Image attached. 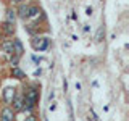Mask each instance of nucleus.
<instances>
[{"label":"nucleus","mask_w":129,"mask_h":121,"mask_svg":"<svg viewBox=\"0 0 129 121\" xmlns=\"http://www.w3.org/2000/svg\"><path fill=\"white\" fill-rule=\"evenodd\" d=\"M92 11H94V10H92V8H90V7H89V8H87V10H86V13H87L89 16H90V15H92Z\"/></svg>","instance_id":"412c9836"},{"label":"nucleus","mask_w":129,"mask_h":121,"mask_svg":"<svg viewBox=\"0 0 129 121\" xmlns=\"http://www.w3.org/2000/svg\"><path fill=\"white\" fill-rule=\"evenodd\" d=\"M0 31H2V34L5 37H13L15 32H16V26H15V23H10V21L3 19L2 24H0Z\"/></svg>","instance_id":"7ed1b4c3"},{"label":"nucleus","mask_w":129,"mask_h":121,"mask_svg":"<svg viewBox=\"0 0 129 121\" xmlns=\"http://www.w3.org/2000/svg\"><path fill=\"white\" fill-rule=\"evenodd\" d=\"M8 2H11V3H16V5H19V3H23V0H8Z\"/></svg>","instance_id":"aec40b11"},{"label":"nucleus","mask_w":129,"mask_h":121,"mask_svg":"<svg viewBox=\"0 0 129 121\" xmlns=\"http://www.w3.org/2000/svg\"><path fill=\"white\" fill-rule=\"evenodd\" d=\"M0 50L5 52V55L13 52V39H2L0 40Z\"/></svg>","instance_id":"1a4fd4ad"},{"label":"nucleus","mask_w":129,"mask_h":121,"mask_svg":"<svg viewBox=\"0 0 129 121\" xmlns=\"http://www.w3.org/2000/svg\"><path fill=\"white\" fill-rule=\"evenodd\" d=\"M16 92H18V89H16V87H5V89H3V92H2L3 103L10 107L11 102H13V99H15V95H16Z\"/></svg>","instance_id":"20e7f679"},{"label":"nucleus","mask_w":129,"mask_h":121,"mask_svg":"<svg viewBox=\"0 0 129 121\" xmlns=\"http://www.w3.org/2000/svg\"><path fill=\"white\" fill-rule=\"evenodd\" d=\"M103 39H105V26L102 24V26L97 29V34H95V42L97 44H100V42H103Z\"/></svg>","instance_id":"4468645a"},{"label":"nucleus","mask_w":129,"mask_h":121,"mask_svg":"<svg viewBox=\"0 0 129 121\" xmlns=\"http://www.w3.org/2000/svg\"><path fill=\"white\" fill-rule=\"evenodd\" d=\"M40 74H42V70H40V68L34 71V78H37V76H40Z\"/></svg>","instance_id":"a211bd4d"},{"label":"nucleus","mask_w":129,"mask_h":121,"mask_svg":"<svg viewBox=\"0 0 129 121\" xmlns=\"http://www.w3.org/2000/svg\"><path fill=\"white\" fill-rule=\"evenodd\" d=\"M13 52H15L16 55H19V56L24 55V45H23V42L18 37L13 39Z\"/></svg>","instance_id":"9b49d317"},{"label":"nucleus","mask_w":129,"mask_h":121,"mask_svg":"<svg viewBox=\"0 0 129 121\" xmlns=\"http://www.w3.org/2000/svg\"><path fill=\"white\" fill-rule=\"evenodd\" d=\"M23 121H37V115H36V113L32 111V113H29V115H27Z\"/></svg>","instance_id":"2eb2a0df"},{"label":"nucleus","mask_w":129,"mask_h":121,"mask_svg":"<svg viewBox=\"0 0 129 121\" xmlns=\"http://www.w3.org/2000/svg\"><path fill=\"white\" fill-rule=\"evenodd\" d=\"M10 76L11 78H15V79H18V81H24L26 79V73H24L19 66H13L10 70Z\"/></svg>","instance_id":"9d476101"},{"label":"nucleus","mask_w":129,"mask_h":121,"mask_svg":"<svg viewBox=\"0 0 129 121\" xmlns=\"http://www.w3.org/2000/svg\"><path fill=\"white\" fill-rule=\"evenodd\" d=\"M39 26L40 24H36V23H26L24 24V31H26L31 37H34V36H39L40 32H42V29H40Z\"/></svg>","instance_id":"6e6552de"},{"label":"nucleus","mask_w":129,"mask_h":121,"mask_svg":"<svg viewBox=\"0 0 129 121\" xmlns=\"http://www.w3.org/2000/svg\"><path fill=\"white\" fill-rule=\"evenodd\" d=\"M16 113L13 111V108L5 105V107L0 110V121H15Z\"/></svg>","instance_id":"423d86ee"},{"label":"nucleus","mask_w":129,"mask_h":121,"mask_svg":"<svg viewBox=\"0 0 129 121\" xmlns=\"http://www.w3.org/2000/svg\"><path fill=\"white\" fill-rule=\"evenodd\" d=\"M19 60H21V56L16 55L15 52H11V53L7 55V63L10 65L11 68H13V66H18V65H19Z\"/></svg>","instance_id":"f8f14e48"},{"label":"nucleus","mask_w":129,"mask_h":121,"mask_svg":"<svg viewBox=\"0 0 129 121\" xmlns=\"http://www.w3.org/2000/svg\"><path fill=\"white\" fill-rule=\"evenodd\" d=\"M18 16H16V10L15 8H7L5 11V21H10V23H16Z\"/></svg>","instance_id":"ddd939ff"},{"label":"nucleus","mask_w":129,"mask_h":121,"mask_svg":"<svg viewBox=\"0 0 129 121\" xmlns=\"http://www.w3.org/2000/svg\"><path fill=\"white\" fill-rule=\"evenodd\" d=\"M31 47L36 52H45L50 48V37L48 36H34L31 37Z\"/></svg>","instance_id":"f03ea898"},{"label":"nucleus","mask_w":129,"mask_h":121,"mask_svg":"<svg viewBox=\"0 0 129 121\" xmlns=\"http://www.w3.org/2000/svg\"><path fill=\"white\" fill-rule=\"evenodd\" d=\"M63 90H64V92H66V90H68V82H66V79H64V81H63Z\"/></svg>","instance_id":"6ab92c4d"},{"label":"nucleus","mask_w":129,"mask_h":121,"mask_svg":"<svg viewBox=\"0 0 129 121\" xmlns=\"http://www.w3.org/2000/svg\"><path fill=\"white\" fill-rule=\"evenodd\" d=\"M16 16L23 21H27V16H29V3H19V7L16 8Z\"/></svg>","instance_id":"0eeeda50"},{"label":"nucleus","mask_w":129,"mask_h":121,"mask_svg":"<svg viewBox=\"0 0 129 121\" xmlns=\"http://www.w3.org/2000/svg\"><path fill=\"white\" fill-rule=\"evenodd\" d=\"M23 105H24V94L21 90V92H16V95H15V99H13L10 107L13 108L15 113H18V111H23Z\"/></svg>","instance_id":"39448f33"},{"label":"nucleus","mask_w":129,"mask_h":121,"mask_svg":"<svg viewBox=\"0 0 129 121\" xmlns=\"http://www.w3.org/2000/svg\"><path fill=\"white\" fill-rule=\"evenodd\" d=\"M24 94V105H23V111L32 113L39 105V99H40V86L36 82H31L27 86H24L23 89Z\"/></svg>","instance_id":"f257e3e1"},{"label":"nucleus","mask_w":129,"mask_h":121,"mask_svg":"<svg viewBox=\"0 0 129 121\" xmlns=\"http://www.w3.org/2000/svg\"><path fill=\"white\" fill-rule=\"evenodd\" d=\"M90 115H92V119H94V121H99V116L95 115V111H94V110H90Z\"/></svg>","instance_id":"f3484780"},{"label":"nucleus","mask_w":129,"mask_h":121,"mask_svg":"<svg viewBox=\"0 0 129 121\" xmlns=\"http://www.w3.org/2000/svg\"><path fill=\"white\" fill-rule=\"evenodd\" d=\"M31 58H32V62H34V63H37V65H39V62H42V58H40V56H36V55H32Z\"/></svg>","instance_id":"dca6fc26"}]
</instances>
